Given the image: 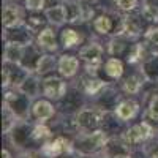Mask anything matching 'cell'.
Returning a JSON list of instances; mask_svg holds the SVG:
<instances>
[{"label":"cell","mask_w":158,"mask_h":158,"mask_svg":"<svg viewBox=\"0 0 158 158\" xmlns=\"http://www.w3.org/2000/svg\"><path fill=\"white\" fill-rule=\"evenodd\" d=\"M41 92L46 98L59 101L68 92V85L59 76H46L41 81Z\"/></svg>","instance_id":"obj_6"},{"label":"cell","mask_w":158,"mask_h":158,"mask_svg":"<svg viewBox=\"0 0 158 158\" xmlns=\"http://www.w3.org/2000/svg\"><path fill=\"white\" fill-rule=\"evenodd\" d=\"M147 115L152 118V120L158 122V94H153L150 101H149V106H147Z\"/></svg>","instance_id":"obj_24"},{"label":"cell","mask_w":158,"mask_h":158,"mask_svg":"<svg viewBox=\"0 0 158 158\" xmlns=\"http://www.w3.org/2000/svg\"><path fill=\"white\" fill-rule=\"evenodd\" d=\"M149 156L150 158H158V144L152 149V152H149Z\"/></svg>","instance_id":"obj_29"},{"label":"cell","mask_w":158,"mask_h":158,"mask_svg":"<svg viewBox=\"0 0 158 158\" xmlns=\"http://www.w3.org/2000/svg\"><path fill=\"white\" fill-rule=\"evenodd\" d=\"M114 2L123 11H135L138 6V0H114Z\"/></svg>","instance_id":"obj_25"},{"label":"cell","mask_w":158,"mask_h":158,"mask_svg":"<svg viewBox=\"0 0 158 158\" xmlns=\"http://www.w3.org/2000/svg\"><path fill=\"white\" fill-rule=\"evenodd\" d=\"M46 18L49 19V22L56 24V25H62L63 22H68L67 21V10L62 5H54L46 10Z\"/></svg>","instance_id":"obj_20"},{"label":"cell","mask_w":158,"mask_h":158,"mask_svg":"<svg viewBox=\"0 0 158 158\" xmlns=\"http://www.w3.org/2000/svg\"><path fill=\"white\" fill-rule=\"evenodd\" d=\"M142 81H144V73L141 76L139 74H131V76H128L123 81L122 89H123L125 94H128V95H136L138 92L142 89V85H144Z\"/></svg>","instance_id":"obj_18"},{"label":"cell","mask_w":158,"mask_h":158,"mask_svg":"<svg viewBox=\"0 0 158 158\" xmlns=\"http://www.w3.org/2000/svg\"><path fill=\"white\" fill-rule=\"evenodd\" d=\"M36 46L41 48L43 51H56L57 49V43H56V35L52 32V29L46 27L43 29L41 32L38 33V38H36Z\"/></svg>","instance_id":"obj_16"},{"label":"cell","mask_w":158,"mask_h":158,"mask_svg":"<svg viewBox=\"0 0 158 158\" xmlns=\"http://www.w3.org/2000/svg\"><path fill=\"white\" fill-rule=\"evenodd\" d=\"M104 87H106V82H103V79H100L97 73L85 71L81 76V89L85 95H90V97L98 95Z\"/></svg>","instance_id":"obj_7"},{"label":"cell","mask_w":158,"mask_h":158,"mask_svg":"<svg viewBox=\"0 0 158 158\" xmlns=\"http://www.w3.org/2000/svg\"><path fill=\"white\" fill-rule=\"evenodd\" d=\"M81 43V35L74 29H63L62 30V44L65 49H71Z\"/></svg>","instance_id":"obj_22"},{"label":"cell","mask_w":158,"mask_h":158,"mask_svg":"<svg viewBox=\"0 0 158 158\" xmlns=\"http://www.w3.org/2000/svg\"><path fill=\"white\" fill-rule=\"evenodd\" d=\"M22 158H48L41 150H27V152H24Z\"/></svg>","instance_id":"obj_28"},{"label":"cell","mask_w":158,"mask_h":158,"mask_svg":"<svg viewBox=\"0 0 158 158\" xmlns=\"http://www.w3.org/2000/svg\"><path fill=\"white\" fill-rule=\"evenodd\" d=\"M114 158H131V153H123V155H117Z\"/></svg>","instance_id":"obj_31"},{"label":"cell","mask_w":158,"mask_h":158,"mask_svg":"<svg viewBox=\"0 0 158 158\" xmlns=\"http://www.w3.org/2000/svg\"><path fill=\"white\" fill-rule=\"evenodd\" d=\"M138 111H139V103L136 100H133V98L122 100L120 103L117 104V108L114 109L115 115L120 118V120H123V122H128L133 117H136Z\"/></svg>","instance_id":"obj_8"},{"label":"cell","mask_w":158,"mask_h":158,"mask_svg":"<svg viewBox=\"0 0 158 158\" xmlns=\"http://www.w3.org/2000/svg\"><path fill=\"white\" fill-rule=\"evenodd\" d=\"M25 54V46L15 41H6L3 49V62L8 63H21Z\"/></svg>","instance_id":"obj_11"},{"label":"cell","mask_w":158,"mask_h":158,"mask_svg":"<svg viewBox=\"0 0 158 158\" xmlns=\"http://www.w3.org/2000/svg\"><path fill=\"white\" fill-rule=\"evenodd\" d=\"M108 111L101 109L100 106H92V108H82L74 114V120L77 125L79 133L84 131H95L103 125L104 115Z\"/></svg>","instance_id":"obj_2"},{"label":"cell","mask_w":158,"mask_h":158,"mask_svg":"<svg viewBox=\"0 0 158 158\" xmlns=\"http://www.w3.org/2000/svg\"><path fill=\"white\" fill-rule=\"evenodd\" d=\"M41 152L48 158H62V156H70L74 152V144L71 139L65 136H57L54 139H49L41 146Z\"/></svg>","instance_id":"obj_4"},{"label":"cell","mask_w":158,"mask_h":158,"mask_svg":"<svg viewBox=\"0 0 158 158\" xmlns=\"http://www.w3.org/2000/svg\"><path fill=\"white\" fill-rule=\"evenodd\" d=\"M146 40L155 48H158V27H150L146 32Z\"/></svg>","instance_id":"obj_26"},{"label":"cell","mask_w":158,"mask_h":158,"mask_svg":"<svg viewBox=\"0 0 158 158\" xmlns=\"http://www.w3.org/2000/svg\"><path fill=\"white\" fill-rule=\"evenodd\" d=\"M153 136H155V128L149 122H139L133 127L127 128L120 135V138L123 139L127 146H138V144H142L152 139Z\"/></svg>","instance_id":"obj_3"},{"label":"cell","mask_w":158,"mask_h":158,"mask_svg":"<svg viewBox=\"0 0 158 158\" xmlns=\"http://www.w3.org/2000/svg\"><path fill=\"white\" fill-rule=\"evenodd\" d=\"M24 16L18 5H5L3 8V25L5 29H15L18 25H22Z\"/></svg>","instance_id":"obj_10"},{"label":"cell","mask_w":158,"mask_h":158,"mask_svg":"<svg viewBox=\"0 0 158 158\" xmlns=\"http://www.w3.org/2000/svg\"><path fill=\"white\" fill-rule=\"evenodd\" d=\"M46 0H25V8L30 11H40L44 8Z\"/></svg>","instance_id":"obj_27"},{"label":"cell","mask_w":158,"mask_h":158,"mask_svg":"<svg viewBox=\"0 0 158 158\" xmlns=\"http://www.w3.org/2000/svg\"><path fill=\"white\" fill-rule=\"evenodd\" d=\"M94 27L98 33L101 35H108L112 30V19L106 15H100L98 18H95L94 21Z\"/></svg>","instance_id":"obj_23"},{"label":"cell","mask_w":158,"mask_h":158,"mask_svg":"<svg viewBox=\"0 0 158 158\" xmlns=\"http://www.w3.org/2000/svg\"><path fill=\"white\" fill-rule=\"evenodd\" d=\"M103 46L97 41H90L89 44L82 46L79 51V60H82L85 63V71H92L97 73L100 63H101V57H103Z\"/></svg>","instance_id":"obj_5"},{"label":"cell","mask_w":158,"mask_h":158,"mask_svg":"<svg viewBox=\"0 0 158 158\" xmlns=\"http://www.w3.org/2000/svg\"><path fill=\"white\" fill-rule=\"evenodd\" d=\"M104 73L111 79H120L123 74V62L118 57H109L104 63Z\"/></svg>","instance_id":"obj_17"},{"label":"cell","mask_w":158,"mask_h":158,"mask_svg":"<svg viewBox=\"0 0 158 158\" xmlns=\"http://www.w3.org/2000/svg\"><path fill=\"white\" fill-rule=\"evenodd\" d=\"M57 70L63 77H73L79 70V59L74 56H62L57 63Z\"/></svg>","instance_id":"obj_12"},{"label":"cell","mask_w":158,"mask_h":158,"mask_svg":"<svg viewBox=\"0 0 158 158\" xmlns=\"http://www.w3.org/2000/svg\"><path fill=\"white\" fill-rule=\"evenodd\" d=\"M51 138H52V133H51V128H49L48 125H44V123L40 122L38 125H35V127L32 128V141L44 144V142H48Z\"/></svg>","instance_id":"obj_21"},{"label":"cell","mask_w":158,"mask_h":158,"mask_svg":"<svg viewBox=\"0 0 158 158\" xmlns=\"http://www.w3.org/2000/svg\"><path fill=\"white\" fill-rule=\"evenodd\" d=\"M128 40H130V36L125 35V33L114 36L111 41H109L108 52H109L112 57H120L122 54H125V52H130L133 46H130V44H128Z\"/></svg>","instance_id":"obj_13"},{"label":"cell","mask_w":158,"mask_h":158,"mask_svg":"<svg viewBox=\"0 0 158 158\" xmlns=\"http://www.w3.org/2000/svg\"><path fill=\"white\" fill-rule=\"evenodd\" d=\"M109 136L104 130H95V131H84L77 133L74 144V152H77L82 156H92L98 152H101L106 146Z\"/></svg>","instance_id":"obj_1"},{"label":"cell","mask_w":158,"mask_h":158,"mask_svg":"<svg viewBox=\"0 0 158 158\" xmlns=\"http://www.w3.org/2000/svg\"><path fill=\"white\" fill-rule=\"evenodd\" d=\"M2 158H13L8 149H3V150H2Z\"/></svg>","instance_id":"obj_30"},{"label":"cell","mask_w":158,"mask_h":158,"mask_svg":"<svg viewBox=\"0 0 158 158\" xmlns=\"http://www.w3.org/2000/svg\"><path fill=\"white\" fill-rule=\"evenodd\" d=\"M22 94H25L27 97L30 98H35L38 94H40V90H41V82H40V79L35 76V74H30L22 81V84L18 87Z\"/></svg>","instance_id":"obj_15"},{"label":"cell","mask_w":158,"mask_h":158,"mask_svg":"<svg viewBox=\"0 0 158 158\" xmlns=\"http://www.w3.org/2000/svg\"><path fill=\"white\" fill-rule=\"evenodd\" d=\"M122 33L128 35L130 38H135V36H139L142 33V22L138 16L135 15H128L123 18L122 21Z\"/></svg>","instance_id":"obj_14"},{"label":"cell","mask_w":158,"mask_h":158,"mask_svg":"<svg viewBox=\"0 0 158 158\" xmlns=\"http://www.w3.org/2000/svg\"><path fill=\"white\" fill-rule=\"evenodd\" d=\"M57 63H59V62H56V57H54V56L43 54L41 57H40V60H38V65H36L35 73H36L38 76H46L48 73H51L52 70L57 67Z\"/></svg>","instance_id":"obj_19"},{"label":"cell","mask_w":158,"mask_h":158,"mask_svg":"<svg viewBox=\"0 0 158 158\" xmlns=\"http://www.w3.org/2000/svg\"><path fill=\"white\" fill-rule=\"evenodd\" d=\"M30 114L36 118L38 122H46L56 115V108L48 100H38L32 104Z\"/></svg>","instance_id":"obj_9"},{"label":"cell","mask_w":158,"mask_h":158,"mask_svg":"<svg viewBox=\"0 0 158 158\" xmlns=\"http://www.w3.org/2000/svg\"><path fill=\"white\" fill-rule=\"evenodd\" d=\"M98 158H109L108 155H103V156H98Z\"/></svg>","instance_id":"obj_32"}]
</instances>
